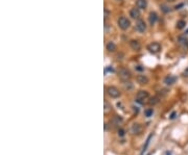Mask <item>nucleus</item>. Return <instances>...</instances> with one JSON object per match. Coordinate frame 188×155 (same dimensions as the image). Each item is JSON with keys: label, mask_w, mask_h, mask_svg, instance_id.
<instances>
[{"label": "nucleus", "mask_w": 188, "mask_h": 155, "mask_svg": "<svg viewBox=\"0 0 188 155\" xmlns=\"http://www.w3.org/2000/svg\"><path fill=\"white\" fill-rule=\"evenodd\" d=\"M136 5L139 10H145L147 6V0H137Z\"/></svg>", "instance_id": "13"}, {"label": "nucleus", "mask_w": 188, "mask_h": 155, "mask_svg": "<svg viewBox=\"0 0 188 155\" xmlns=\"http://www.w3.org/2000/svg\"><path fill=\"white\" fill-rule=\"evenodd\" d=\"M149 94L147 91H139L138 93H137V96H136V102L140 103V104H144L146 102V100H149Z\"/></svg>", "instance_id": "2"}, {"label": "nucleus", "mask_w": 188, "mask_h": 155, "mask_svg": "<svg viewBox=\"0 0 188 155\" xmlns=\"http://www.w3.org/2000/svg\"><path fill=\"white\" fill-rule=\"evenodd\" d=\"M109 15H110L109 10H105V20H107V19L109 18Z\"/></svg>", "instance_id": "24"}, {"label": "nucleus", "mask_w": 188, "mask_h": 155, "mask_svg": "<svg viewBox=\"0 0 188 155\" xmlns=\"http://www.w3.org/2000/svg\"><path fill=\"white\" fill-rule=\"evenodd\" d=\"M158 21V15H157V13H155V12H151L149 13V24L153 26V25H155L156 24V22Z\"/></svg>", "instance_id": "9"}, {"label": "nucleus", "mask_w": 188, "mask_h": 155, "mask_svg": "<svg viewBox=\"0 0 188 155\" xmlns=\"http://www.w3.org/2000/svg\"><path fill=\"white\" fill-rule=\"evenodd\" d=\"M103 104H105V108H103V110H105V114H107V112L109 111V110H111L112 106H111V104L108 102L107 100H105V102H103Z\"/></svg>", "instance_id": "18"}, {"label": "nucleus", "mask_w": 188, "mask_h": 155, "mask_svg": "<svg viewBox=\"0 0 188 155\" xmlns=\"http://www.w3.org/2000/svg\"><path fill=\"white\" fill-rule=\"evenodd\" d=\"M142 132V126L138 123H135L131 127V133L132 134H140Z\"/></svg>", "instance_id": "7"}, {"label": "nucleus", "mask_w": 188, "mask_h": 155, "mask_svg": "<svg viewBox=\"0 0 188 155\" xmlns=\"http://www.w3.org/2000/svg\"><path fill=\"white\" fill-rule=\"evenodd\" d=\"M118 77H119L123 82L130 81L131 77H132V74H131L130 70H128L124 67H121L119 70H118Z\"/></svg>", "instance_id": "1"}, {"label": "nucleus", "mask_w": 188, "mask_h": 155, "mask_svg": "<svg viewBox=\"0 0 188 155\" xmlns=\"http://www.w3.org/2000/svg\"><path fill=\"white\" fill-rule=\"evenodd\" d=\"M152 137H153V133H151V134L149 135V137H147V140L145 141V145L143 146V148H142V152H141V155H143V154H144V152L146 151V149H147V147H149V142H151Z\"/></svg>", "instance_id": "15"}, {"label": "nucleus", "mask_w": 188, "mask_h": 155, "mask_svg": "<svg viewBox=\"0 0 188 155\" xmlns=\"http://www.w3.org/2000/svg\"><path fill=\"white\" fill-rule=\"evenodd\" d=\"M130 16L132 17L133 19H139L140 17V10L138 7H133L132 10H130Z\"/></svg>", "instance_id": "12"}, {"label": "nucleus", "mask_w": 188, "mask_h": 155, "mask_svg": "<svg viewBox=\"0 0 188 155\" xmlns=\"http://www.w3.org/2000/svg\"><path fill=\"white\" fill-rule=\"evenodd\" d=\"M113 122L115 123V124H120V123L122 122V118L120 116H115L114 117V119H113Z\"/></svg>", "instance_id": "20"}, {"label": "nucleus", "mask_w": 188, "mask_h": 155, "mask_svg": "<svg viewBox=\"0 0 188 155\" xmlns=\"http://www.w3.org/2000/svg\"><path fill=\"white\" fill-rule=\"evenodd\" d=\"M136 70L139 72H142L144 71V67H142V66H136Z\"/></svg>", "instance_id": "23"}, {"label": "nucleus", "mask_w": 188, "mask_h": 155, "mask_svg": "<svg viewBox=\"0 0 188 155\" xmlns=\"http://www.w3.org/2000/svg\"><path fill=\"white\" fill-rule=\"evenodd\" d=\"M109 71V72H114V70H113V68H110V67H106V69H105V73H107V72Z\"/></svg>", "instance_id": "25"}, {"label": "nucleus", "mask_w": 188, "mask_h": 155, "mask_svg": "<svg viewBox=\"0 0 188 155\" xmlns=\"http://www.w3.org/2000/svg\"><path fill=\"white\" fill-rule=\"evenodd\" d=\"M124 89H126V90H128V91H131L133 89V84L131 83L130 81H126V82H124Z\"/></svg>", "instance_id": "21"}, {"label": "nucleus", "mask_w": 188, "mask_h": 155, "mask_svg": "<svg viewBox=\"0 0 188 155\" xmlns=\"http://www.w3.org/2000/svg\"><path fill=\"white\" fill-rule=\"evenodd\" d=\"M185 26H186V21L179 20L178 22H177V28H178V29H183Z\"/></svg>", "instance_id": "16"}, {"label": "nucleus", "mask_w": 188, "mask_h": 155, "mask_svg": "<svg viewBox=\"0 0 188 155\" xmlns=\"http://www.w3.org/2000/svg\"><path fill=\"white\" fill-rule=\"evenodd\" d=\"M130 46L134 51H139V50L141 49V44L139 43V41H137V40H132V41L130 42Z\"/></svg>", "instance_id": "11"}, {"label": "nucleus", "mask_w": 188, "mask_h": 155, "mask_svg": "<svg viewBox=\"0 0 188 155\" xmlns=\"http://www.w3.org/2000/svg\"><path fill=\"white\" fill-rule=\"evenodd\" d=\"M107 94L109 95L110 97H111V98H118V97L120 96V94H121V93H120V91L118 90L117 88H116V86H108L107 88Z\"/></svg>", "instance_id": "4"}, {"label": "nucleus", "mask_w": 188, "mask_h": 155, "mask_svg": "<svg viewBox=\"0 0 188 155\" xmlns=\"http://www.w3.org/2000/svg\"><path fill=\"white\" fill-rule=\"evenodd\" d=\"M118 135H119L120 137H123L124 135H126V131H124V129H122V128L118 129Z\"/></svg>", "instance_id": "22"}, {"label": "nucleus", "mask_w": 188, "mask_h": 155, "mask_svg": "<svg viewBox=\"0 0 188 155\" xmlns=\"http://www.w3.org/2000/svg\"><path fill=\"white\" fill-rule=\"evenodd\" d=\"M118 23V26H119L120 29H122V30H126L128 28H130L131 26V22L130 20H129L128 18H126V17H120L119 19H118L117 21Z\"/></svg>", "instance_id": "3"}, {"label": "nucleus", "mask_w": 188, "mask_h": 155, "mask_svg": "<svg viewBox=\"0 0 188 155\" xmlns=\"http://www.w3.org/2000/svg\"><path fill=\"white\" fill-rule=\"evenodd\" d=\"M106 49H107L109 52H114V51L116 50V45H115V43H114V42H112V41L108 42L107 45H106Z\"/></svg>", "instance_id": "14"}, {"label": "nucleus", "mask_w": 188, "mask_h": 155, "mask_svg": "<svg viewBox=\"0 0 188 155\" xmlns=\"http://www.w3.org/2000/svg\"><path fill=\"white\" fill-rule=\"evenodd\" d=\"M165 155H172V152L167 151V152H166V153H165Z\"/></svg>", "instance_id": "28"}, {"label": "nucleus", "mask_w": 188, "mask_h": 155, "mask_svg": "<svg viewBox=\"0 0 188 155\" xmlns=\"http://www.w3.org/2000/svg\"><path fill=\"white\" fill-rule=\"evenodd\" d=\"M176 81H177V77L174 75H167L164 78V83L167 84V86H172L174 83H176Z\"/></svg>", "instance_id": "8"}, {"label": "nucleus", "mask_w": 188, "mask_h": 155, "mask_svg": "<svg viewBox=\"0 0 188 155\" xmlns=\"http://www.w3.org/2000/svg\"><path fill=\"white\" fill-rule=\"evenodd\" d=\"M153 114H154L153 108H147V109L144 110V114H145V117H146V118H151V117L153 116Z\"/></svg>", "instance_id": "17"}, {"label": "nucleus", "mask_w": 188, "mask_h": 155, "mask_svg": "<svg viewBox=\"0 0 188 155\" xmlns=\"http://www.w3.org/2000/svg\"><path fill=\"white\" fill-rule=\"evenodd\" d=\"M147 50H149V52L153 53V54H157V53L161 51V45L158 42H153V43L147 45Z\"/></svg>", "instance_id": "5"}, {"label": "nucleus", "mask_w": 188, "mask_h": 155, "mask_svg": "<svg viewBox=\"0 0 188 155\" xmlns=\"http://www.w3.org/2000/svg\"><path fill=\"white\" fill-rule=\"evenodd\" d=\"M168 2H174V1H176V0H167Z\"/></svg>", "instance_id": "29"}, {"label": "nucleus", "mask_w": 188, "mask_h": 155, "mask_svg": "<svg viewBox=\"0 0 188 155\" xmlns=\"http://www.w3.org/2000/svg\"><path fill=\"white\" fill-rule=\"evenodd\" d=\"M135 28H136V30L138 31V32L140 33L144 32V31L146 30V23H145L144 20H142V19H138L136 22V25H135Z\"/></svg>", "instance_id": "6"}, {"label": "nucleus", "mask_w": 188, "mask_h": 155, "mask_svg": "<svg viewBox=\"0 0 188 155\" xmlns=\"http://www.w3.org/2000/svg\"><path fill=\"white\" fill-rule=\"evenodd\" d=\"M176 116H177V114H176V112H172V114H170V117H169V118L170 119H172H172H175V118H176Z\"/></svg>", "instance_id": "26"}, {"label": "nucleus", "mask_w": 188, "mask_h": 155, "mask_svg": "<svg viewBox=\"0 0 188 155\" xmlns=\"http://www.w3.org/2000/svg\"><path fill=\"white\" fill-rule=\"evenodd\" d=\"M183 75H184V76H187V77H188V67L186 68V69H185V71L183 72Z\"/></svg>", "instance_id": "27"}, {"label": "nucleus", "mask_w": 188, "mask_h": 155, "mask_svg": "<svg viewBox=\"0 0 188 155\" xmlns=\"http://www.w3.org/2000/svg\"><path fill=\"white\" fill-rule=\"evenodd\" d=\"M159 97H153V98H151V100L149 101V103L151 104V105H155V104H157L158 102H159Z\"/></svg>", "instance_id": "19"}, {"label": "nucleus", "mask_w": 188, "mask_h": 155, "mask_svg": "<svg viewBox=\"0 0 188 155\" xmlns=\"http://www.w3.org/2000/svg\"><path fill=\"white\" fill-rule=\"evenodd\" d=\"M136 79H137V82L138 83H140V84H147L149 83V77H147L146 75H142V74H140V75H138L136 77Z\"/></svg>", "instance_id": "10"}]
</instances>
